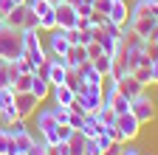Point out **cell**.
<instances>
[{"mask_svg": "<svg viewBox=\"0 0 158 155\" xmlns=\"http://www.w3.org/2000/svg\"><path fill=\"white\" fill-rule=\"evenodd\" d=\"M155 17L152 14H147V17H130V20H127V28L138 37V40H150V37H152V31H155Z\"/></svg>", "mask_w": 158, "mask_h": 155, "instance_id": "cell-9", "label": "cell"}, {"mask_svg": "<svg viewBox=\"0 0 158 155\" xmlns=\"http://www.w3.org/2000/svg\"><path fill=\"white\" fill-rule=\"evenodd\" d=\"M85 51H88V59H96L99 54H105V51H102V45H99L96 40H93V43H88V45H85Z\"/></svg>", "mask_w": 158, "mask_h": 155, "instance_id": "cell-33", "label": "cell"}, {"mask_svg": "<svg viewBox=\"0 0 158 155\" xmlns=\"http://www.w3.org/2000/svg\"><path fill=\"white\" fill-rule=\"evenodd\" d=\"M51 113H54V119H56L59 124H65V121H68V116H71V107H65V104H54Z\"/></svg>", "mask_w": 158, "mask_h": 155, "instance_id": "cell-28", "label": "cell"}, {"mask_svg": "<svg viewBox=\"0 0 158 155\" xmlns=\"http://www.w3.org/2000/svg\"><path fill=\"white\" fill-rule=\"evenodd\" d=\"M14 119H20V113H17V107H14V104H9V107L0 110V124H3V127H9Z\"/></svg>", "mask_w": 158, "mask_h": 155, "instance_id": "cell-25", "label": "cell"}, {"mask_svg": "<svg viewBox=\"0 0 158 155\" xmlns=\"http://www.w3.org/2000/svg\"><path fill=\"white\" fill-rule=\"evenodd\" d=\"M122 147H124V144H113V147H110L105 155H118V152H122Z\"/></svg>", "mask_w": 158, "mask_h": 155, "instance_id": "cell-44", "label": "cell"}, {"mask_svg": "<svg viewBox=\"0 0 158 155\" xmlns=\"http://www.w3.org/2000/svg\"><path fill=\"white\" fill-rule=\"evenodd\" d=\"M54 14H56V26H59V28H76V23H79L76 6H71L68 0L54 3Z\"/></svg>", "mask_w": 158, "mask_h": 155, "instance_id": "cell-7", "label": "cell"}, {"mask_svg": "<svg viewBox=\"0 0 158 155\" xmlns=\"http://www.w3.org/2000/svg\"><path fill=\"white\" fill-rule=\"evenodd\" d=\"M116 130H118V135H122V144H127V141H135L138 138V133H141V124H138V119L127 110V113H118L116 116Z\"/></svg>", "mask_w": 158, "mask_h": 155, "instance_id": "cell-5", "label": "cell"}, {"mask_svg": "<svg viewBox=\"0 0 158 155\" xmlns=\"http://www.w3.org/2000/svg\"><path fill=\"white\" fill-rule=\"evenodd\" d=\"M130 113L138 119V124H141V127H144V124H150V121L155 119V102L147 96V90L130 99Z\"/></svg>", "mask_w": 158, "mask_h": 155, "instance_id": "cell-3", "label": "cell"}, {"mask_svg": "<svg viewBox=\"0 0 158 155\" xmlns=\"http://www.w3.org/2000/svg\"><path fill=\"white\" fill-rule=\"evenodd\" d=\"M118 155H141V149H138V147H122Z\"/></svg>", "mask_w": 158, "mask_h": 155, "instance_id": "cell-42", "label": "cell"}, {"mask_svg": "<svg viewBox=\"0 0 158 155\" xmlns=\"http://www.w3.org/2000/svg\"><path fill=\"white\" fill-rule=\"evenodd\" d=\"M26 14H28V3H20L6 14V26L9 28H23L26 26Z\"/></svg>", "mask_w": 158, "mask_h": 155, "instance_id": "cell-14", "label": "cell"}, {"mask_svg": "<svg viewBox=\"0 0 158 155\" xmlns=\"http://www.w3.org/2000/svg\"><path fill=\"white\" fill-rule=\"evenodd\" d=\"M90 65L102 73V76H110V65H113V56L110 54H99L96 59H90Z\"/></svg>", "mask_w": 158, "mask_h": 155, "instance_id": "cell-22", "label": "cell"}, {"mask_svg": "<svg viewBox=\"0 0 158 155\" xmlns=\"http://www.w3.org/2000/svg\"><path fill=\"white\" fill-rule=\"evenodd\" d=\"M76 71H79V76H82V82H88V85H102V88H105V76L90 65V59H88V62H82Z\"/></svg>", "mask_w": 158, "mask_h": 155, "instance_id": "cell-15", "label": "cell"}, {"mask_svg": "<svg viewBox=\"0 0 158 155\" xmlns=\"http://www.w3.org/2000/svg\"><path fill=\"white\" fill-rule=\"evenodd\" d=\"M37 133H40V138H43V144H56V119H54V113L51 107L45 110H37Z\"/></svg>", "mask_w": 158, "mask_h": 155, "instance_id": "cell-4", "label": "cell"}, {"mask_svg": "<svg viewBox=\"0 0 158 155\" xmlns=\"http://www.w3.org/2000/svg\"><path fill=\"white\" fill-rule=\"evenodd\" d=\"M37 104H43V102H40L31 90H26V93H14V107H17V113H20V119H28V116H34V113H37Z\"/></svg>", "mask_w": 158, "mask_h": 155, "instance_id": "cell-10", "label": "cell"}, {"mask_svg": "<svg viewBox=\"0 0 158 155\" xmlns=\"http://www.w3.org/2000/svg\"><path fill=\"white\" fill-rule=\"evenodd\" d=\"M11 62L17 65V71H20V73H34V71H37V68L26 59V56H17V59H11Z\"/></svg>", "mask_w": 158, "mask_h": 155, "instance_id": "cell-30", "label": "cell"}, {"mask_svg": "<svg viewBox=\"0 0 158 155\" xmlns=\"http://www.w3.org/2000/svg\"><path fill=\"white\" fill-rule=\"evenodd\" d=\"M31 79H34V73H20L17 79L11 82V90H14V93H26V90H31Z\"/></svg>", "mask_w": 158, "mask_h": 155, "instance_id": "cell-23", "label": "cell"}, {"mask_svg": "<svg viewBox=\"0 0 158 155\" xmlns=\"http://www.w3.org/2000/svg\"><path fill=\"white\" fill-rule=\"evenodd\" d=\"M28 155H45V144H43V141H37V144L28 149Z\"/></svg>", "mask_w": 158, "mask_h": 155, "instance_id": "cell-41", "label": "cell"}, {"mask_svg": "<svg viewBox=\"0 0 158 155\" xmlns=\"http://www.w3.org/2000/svg\"><path fill=\"white\" fill-rule=\"evenodd\" d=\"M82 62H88V51H85V45H71L68 54H65V65H68V68H79Z\"/></svg>", "mask_w": 158, "mask_h": 155, "instance_id": "cell-17", "label": "cell"}, {"mask_svg": "<svg viewBox=\"0 0 158 155\" xmlns=\"http://www.w3.org/2000/svg\"><path fill=\"white\" fill-rule=\"evenodd\" d=\"M107 20H113L118 28H122V26H127V20H130L127 0H113V3H110V9H107Z\"/></svg>", "mask_w": 158, "mask_h": 155, "instance_id": "cell-13", "label": "cell"}, {"mask_svg": "<svg viewBox=\"0 0 158 155\" xmlns=\"http://www.w3.org/2000/svg\"><path fill=\"white\" fill-rule=\"evenodd\" d=\"M150 79H152V85H158V59L150 62Z\"/></svg>", "mask_w": 158, "mask_h": 155, "instance_id": "cell-38", "label": "cell"}, {"mask_svg": "<svg viewBox=\"0 0 158 155\" xmlns=\"http://www.w3.org/2000/svg\"><path fill=\"white\" fill-rule=\"evenodd\" d=\"M0 28H6V17H0Z\"/></svg>", "mask_w": 158, "mask_h": 155, "instance_id": "cell-47", "label": "cell"}, {"mask_svg": "<svg viewBox=\"0 0 158 155\" xmlns=\"http://www.w3.org/2000/svg\"><path fill=\"white\" fill-rule=\"evenodd\" d=\"M150 40H155V43H158V26H155V31H152V37H150Z\"/></svg>", "mask_w": 158, "mask_h": 155, "instance_id": "cell-45", "label": "cell"}, {"mask_svg": "<svg viewBox=\"0 0 158 155\" xmlns=\"http://www.w3.org/2000/svg\"><path fill=\"white\" fill-rule=\"evenodd\" d=\"M17 147H14V133L9 127H0V155H14Z\"/></svg>", "mask_w": 158, "mask_h": 155, "instance_id": "cell-20", "label": "cell"}, {"mask_svg": "<svg viewBox=\"0 0 158 155\" xmlns=\"http://www.w3.org/2000/svg\"><path fill=\"white\" fill-rule=\"evenodd\" d=\"M31 93L37 96L40 102H45L48 96H51V82H48V79H43V76H37V73H34V79H31Z\"/></svg>", "mask_w": 158, "mask_h": 155, "instance_id": "cell-19", "label": "cell"}, {"mask_svg": "<svg viewBox=\"0 0 158 155\" xmlns=\"http://www.w3.org/2000/svg\"><path fill=\"white\" fill-rule=\"evenodd\" d=\"M113 88L122 93V96H127V99H133V96H138V93H144V85L138 82L133 73H124L122 79H116V82H113Z\"/></svg>", "mask_w": 158, "mask_h": 155, "instance_id": "cell-11", "label": "cell"}, {"mask_svg": "<svg viewBox=\"0 0 158 155\" xmlns=\"http://www.w3.org/2000/svg\"><path fill=\"white\" fill-rule=\"evenodd\" d=\"M130 73H133L135 79L144 85V88H147V85H152V79H150V65H138V68H133Z\"/></svg>", "mask_w": 158, "mask_h": 155, "instance_id": "cell-26", "label": "cell"}, {"mask_svg": "<svg viewBox=\"0 0 158 155\" xmlns=\"http://www.w3.org/2000/svg\"><path fill=\"white\" fill-rule=\"evenodd\" d=\"M17 56H23L20 28H0V59H17Z\"/></svg>", "mask_w": 158, "mask_h": 155, "instance_id": "cell-2", "label": "cell"}, {"mask_svg": "<svg viewBox=\"0 0 158 155\" xmlns=\"http://www.w3.org/2000/svg\"><path fill=\"white\" fill-rule=\"evenodd\" d=\"M105 17H107V14H102V11H96V9H93V14H90V23H93V26H102V23H105Z\"/></svg>", "mask_w": 158, "mask_h": 155, "instance_id": "cell-39", "label": "cell"}, {"mask_svg": "<svg viewBox=\"0 0 158 155\" xmlns=\"http://www.w3.org/2000/svg\"><path fill=\"white\" fill-rule=\"evenodd\" d=\"M9 104H14V90L11 88H0V110L9 107Z\"/></svg>", "mask_w": 158, "mask_h": 155, "instance_id": "cell-29", "label": "cell"}, {"mask_svg": "<svg viewBox=\"0 0 158 155\" xmlns=\"http://www.w3.org/2000/svg\"><path fill=\"white\" fill-rule=\"evenodd\" d=\"M141 155H152V152H141Z\"/></svg>", "mask_w": 158, "mask_h": 155, "instance_id": "cell-48", "label": "cell"}, {"mask_svg": "<svg viewBox=\"0 0 158 155\" xmlns=\"http://www.w3.org/2000/svg\"><path fill=\"white\" fill-rule=\"evenodd\" d=\"M34 144H37V138H34L28 130H23V133H17V135H14V147H17V152H28Z\"/></svg>", "mask_w": 158, "mask_h": 155, "instance_id": "cell-21", "label": "cell"}, {"mask_svg": "<svg viewBox=\"0 0 158 155\" xmlns=\"http://www.w3.org/2000/svg\"><path fill=\"white\" fill-rule=\"evenodd\" d=\"M76 99H79V104H82L85 116H88V113H96L99 107L105 104V88H102V85H88V90H85L82 96H76Z\"/></svg>", "mask_w": 158, "mask_h": 155, "instance_id": "cell-6", "label": "cell"}, {"mask_svg": "<svg viewBox=\"0 0 158 155\" xmlns=\"http://www.w3.org/2000/svg\"><path fill=\"white\" fill-rule=\"evenodd\" d=\"M51 99H54V104H65V107H68V104L76 99V93H73L68 85H54V88H51Z\"/></svg>", "mask_w": 158, "mask_h": 155, "instance_id": "cell-16", "label": "cell"}, {"mask_svg": "<svg viewBox=\"0 0 158 155\" xmlns=\"http://www.w3.org/2000/svg\"><path fill=\"white\" fill-rule=\"evenodd\" d=\"M23 28H40V17H37L31 9H28V14H26V26H23Z\"/></svg>", "mask_w": 158, "mask_h": 155, "instance_id": "cell-34", "label": "cell"}, {"mask_svg": "<svg viewBox=\"0 0 158 155\" xmlns=\"http://www.w3.org/2000/svg\"><path fill=\"white\" fill-rule=\"evenodd\" d=\"M71 133H73L71 124H56V141H68V138H71Z\"/></svg>", "mask_w": 158, "mask_h": 155, "instance_id": "cell-32", "label": "cell"}, {"mask_svg": "<svg viewBox=\"0 0 158 155\" xmlns=\"http://www.w3.org/2000/svg\"><path fill=\"white\" fill-rule=\"evenodd\" d=\"M110 3H113V0H93V9H96V11H102V14H107Z\"/></svg>", "mask_w": 158, "mask_h": 155, "instance_id": "cell-36", "label": "cell"}, {"mask_svg": "<svg viewBox=\"0 0 158 155\" xmlns=\"http://www.w3.org/2000/svg\"><path fill=\"white\" fill-rule=\"evenodd\" d=\"M11 9H14V3H11V0H0V17H6Z\"/></svg>", "mask_w": 158, "mask_h": 155, "instance_id": "cell-40", "label": "cell"}, {"mask_svg": "<svg viewBox=\"0 0 158 155\" xmlns=\"http://www.w3.org/2000/svg\"><path fill=\"white\" fill-rule=\"evenodd\" d=\"M11 3H14V6H20V3H28V0H11Z\"/></svg>", "mask_w": 158, "mask_h": 155, "instance_id": "cell-46", "label": "cell"}, {"mask_svg": "<svg viewBox=\"0 0 158 155\" xmlns=\"http://www.w3.org/2000/svg\"><path fill=\"white\" fill-rule=\"evenodd\" d=\"M96 119L102 121V127H105V124H113V121H116V110L107 107V104H102V107L96 110Z\"/></svg>", "mask_w": 158, "mask_h": 155, "instance_id": "cell-24", "label": "cell"}, {"mask_svg": "<svg viewBox=\"0 0 158 155\" xmlns=\"http://www.w3.org/2000/svg\"><path fill=\"white\" fill-rule=\"evenodd\" d=\"M141 48H144V54H147L150 62L158 59V43H155V40H141Z\"/></svg>", "mask_w": 158, "mask_h": 155, "instance_id": "cell-27", "label": "cell"}, {"mask_svg": "<svg viewBox=\"0 0 158 155\" xmlns=\"http://www.w3.org/2000/svg\"><path fill=\"white\" fill-rule=\"evenodd\" d=\"M79 130H82V135H85V138H96V135L102 133V121L96 119V113H88Z\"/></svg>", "mask_w": 158, "mask_h": 155, "instance_id": "cell-18", "label": "cell"}, {"mask_svg": "<svg viewBox=\"0 0 158 155\" xmlns=\"http://www.w3.org/2000/svg\"><path fill=\"white\" fill-rule=\"evenodd\" d=\"M85 155H105V149L96 144V138H85Z\"/></svg>", "mask_w": 158, "mask_h": 155, "instance_id": "cell-31", "label": "cell"}, {"mask_svg": "<svg viewBox=\"0 0 158 155\" xmlns=\"http://www.w3.org/2000/svg\"><path fill=\"white\" fill-rule=\"evenodd\" d=\"M105 104H107V107H113V110H116V116L130 110V99L118 93V90L113 88V82H107V90H105Z\"/></svg>", "mask_w": 158, "mask_h": 155, "instance_id": "cell-12", "label": "cell"}, {"mask_svg": "<svg viewBox=\"0 0 158 155\" xmlns=\"http://www.w3.org/2000/svg\"><path fill=\"white\" fill-rule=\"evenodd\" d=\"M76 14H79V17H90V14H93V6L79 3V6H76Z\"/></svg>", "mask_w": 158, "mask_h": 155, "instance_id": "cell-37", "label": "cell"}, {"mask_svg": "<svg viewBox=\"0 0 158 155\" xmlns=\"http://www.w3.org/2000/svg\"><path fill=\"white\" fill-rule=\"evenodd\" d=\"M82 121H85V116H79V113H71V116H68V121H65V124H71L73 130H79V127H82Z\"/></svg>", "mask_w": 158, "mask_h": 155, "instance_id": "cell-35", "label": "cell"}, {"mask_svg": "<svg viewBox=\"0 0 158 155\" xmlns=\"http://www.w3.org/2000/svg\"><path fill=\"white\" fill-rule=\"evenodd\" d=\"M150 14L155 17V23H158V0H150Z\"/></svg>", "mask_w": 158, "mask_h": 155, "instance_id": "cell-43", "label": "cell"}, {"mask_svg": "<svg viewBox=\"0 0 158 155\" xmlns=\"http://www.w3.org/2000/svg\"><path fill=\"white\" fill-rule=\"evenodd\" d=\"M20 37H23V56L37 68V65L48 56L43 40H40V28H20Z\"/></svg>", "mask_w": 158, "mask_h": 155, "instance_id": "cell-1", "label": "cell"}, {"mask_svg": "<svg viewBox=\"0 0 158 155\" xmlns=\"http://www.w3.org/2000/svg\"><path fill=\"white\" fill-rule=\"evenodd\" d=\"M68 48H71V43H68L65 28H59V26H56L54 31H48V45H45V51H48L51 56H65Z\"/></svg>", "mask_w": 158, "mask_h": 155, "instance_id": "cell-8", "label": "cell"}]
</instances>
